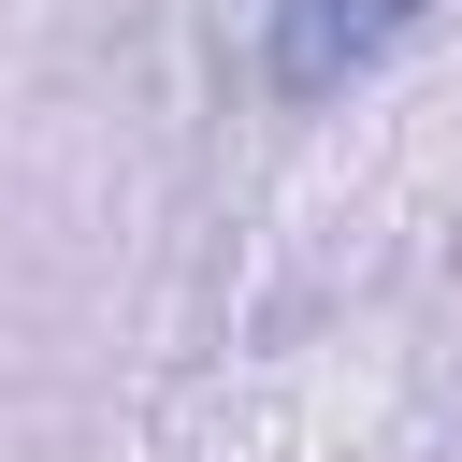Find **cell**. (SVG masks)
<instances>
[{
    "instance_id": "6da1fadb",
    "label": "cell",
    "mask_w": 462,
    "mask_h": 462,
    "mask_svg": "<svg viewBox=\"0 0 462 462\" xmlns=\"http://www.w3.org/2000/svg\"><path fill=\"white\" fill-rule=\"evenodd\" d=\"M390 43H404V0H260V87L274 101H332Z\"/></svg>"
}]
</instances>
